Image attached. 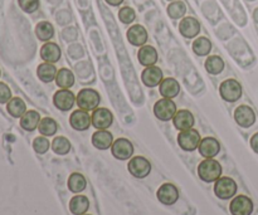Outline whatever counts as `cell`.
Listing matches in <instances>:
<instances>
[{"label":"cell","mask_w":258,"mask_h":215,"mask_svg":"<svg viewBox=\"0 0 258 215\" xmlns=\"http://www.w3.org/2000/svg\"><path fill=\"white\" fill-rule=\"evenodd\" d=\"M118 17H120V20L125 24H128V23H133L135 20V12L131 8H122L118 13Z\"/></svg>","instance_id":"obj_37"},{"label":"cell","mask_w":258,"mask_h":215,"mask_svg":"<svg viewBox=\"0 0 258 215\" xmlns=\"http://www.w3.org/2000/svg\"><path fill=\"white\" fill-rule=\"evenodd\" d=\"M139 60L143 65H154L158 60V52L155 50V48L151 47V45H144L140 50H139L138 54Z\"/></svg>","instance_id":"obj_23"},{"label":"cell","mask_w":258,"mask_h":215,"mask_svg":"<svg viewBox=\"0 0 258 215\" xmlns=\"http://www.w3.org/2000/svg\"><path fill=\"white\" fill-rule=\"evenodd\" d=\"M237 193V184L233 179L227 178H219L216 181V185H214V194L218 196L222 200H228V199L233 198Z\"/></svg>","instance_id":"obj_2"},{"label":"cell","mask_w":258,"mask_h":215,"mask_svg":"<svg viewBox=\"0 0 258 215\" xmlns=\"http://www.w3.org/2000/svg\"><path fill=\"white\" fill-rule=\"evenodd\" d=\"M38 77L40 81L48 83L52 82L55 77H57V68L52 64V63H43L38 67Z\"/></svg>","instance_id":"obj_26"},{"label":"cell","mask_w":258,"mask_h":215,"mask_svg":"<svg viewBox=\"0 0 258 215\" xmlns=\"http://www.w3.org/2000/svg\"><path fill=\"white\" fill-rule=\"evenodd\" d=\"M75 95L68 90H60L53 97L54 106L60 111H68L75 105Z\"/></svg>","instance_id":"obj_14"},{"label":"cell","mask_w":258,"mask_h":215,"mask_svg":"<svg viewBox=\"0 0 258 215\" xmlns=\"http://www.w3.org/2000/svg\"><path fill=\"white\" fill-rule=\"evenodd\" d=\"M85 215H90V214H85Z\"/></svg>","instance_id":"obj_44"},{"label":"cell","mask_w":258,"mask_h":215,"mask_svg":"<svg viewBox=\"0 0 258 215\" xmlns=\"http://www.w3.org/2000/svg\"><path fill=\"white\" fill-rule=\"evenodd\" d=\"M40 116L35 111H28L22 116L20 120V126L27 131H34L39 126Z\"/></svg>","instance_id":"obj_25"},{"label":"cell","mask_w":258,"mask_h":215,"mask_svg":"<svg viewBox=\"0 0 258 215\" xmlns=\"http://www.w3.org/2000/svg\"><path fill=\"white\" fill-rule=\"evenodd\" d=\"M12 100V92L5 83H0V103H8Z\"/></svg>","instance_id":"obj_39"},{"label":"cell","mask_w":258,"mask_h":215,"mask_svg":"<svg viewBox=\"0 0 258 215\" xmlns=\"http://www.w3.org/2000/svg\"><path fill=\"white\" fill-rule=\"evenodd\" d=\"M70 123L75 130L77 131H85L90 127L92 123V117H90L87 111L85 110H77L71 115Z\"/></svg>","instance_id":"obj_13"},{"label":"cell","mask_w":258,"mask_h":215,"mask_svg":"<svg viewBox=\"0 0 258 215\" xmlns=\"http://www.w3.org/2000/svg\"><path fill=\"white\" fill-rule=\"evenodd\" d=\"M180 92V86L174 78H166L160 83V93L165 98H174Z\"/></svg>","instance_id":"obj_24"},{"label":"cell","mask_w":258,"mask_h":215,"mask_svg":"<svg viewBox=\"0 0 258 215\" xmlns=\"http://www.w3.org/2000/svg\"><path fill=\"white\" fill-rule=\"evenodd\" d=\"M212 49V43L207 38L201 37L193 43V50L198 55H207Z\"/></svg>","instance_id":"obj_34"},{"label":"cell","mask_w":258,"mask_h":215,"mask_svg":"<svg viewBox=\"0 0 258 215\" xmlns=\"http://www.w3.org/2000/svg\"><path fill=\"white\" fill-rule=\"evenodd\" d=\"M52 149L55 154H58V155H66V154L70 153L71 144L67 138L63 137V136H59V137H55L54 140H53Z\"/></svg>","instance_id":"obj_33"},{"label":"cell","mask_w":258,"mask_h":215,"mask_svg":"<svg viewBox=\"0 0 258 215\" xmlns=\"http://www.w3.org/2000/svg\"><path fill=\"white\" fill-rule=\"evenodd\" d=\"M251 148L253 149L254 153L258 154V132L256 133V135L252 136V138H251Z\"/></svg>","instance_id":"obj_40"},{"label":"cell","mask_w":258,"mask_h":215,"mask_svg":"<svg viewBox=\"0 0 258 215\" xmlns=\"http://www.w3.org/2000/svg\"><path fill=\"white\" fill-rule=\"evenodd\" d=\"M38 128H39V132L42 133L43 136H53L57 132L58 126L57 122H55L53 118L45 117L43 118V120H40Z\"/></svg>","instance_id":"obj_31"},{"label":"cell","mask_w":258,"mask_h":215,"mask_svg":"<svg viewBox=\"0 0 258 215\" xmlns=\"http://www.w3.org/2000/svg\"><path fill=\"white\" fill-rule=\"evenodd\" d=\"M156 196L164 205H173L179 199V190L174 184L166 183L159 188Z\"/></svg>","instance_id":"obj_10"},{"label":"cell","mask_w":258,"mask_h":215,"mask_svg":"<svg viewBox=\"0 0 258 215\" xmlns=\"http://www.w3.org/2000/svg\"><path fill=\"white\" fill-rule=\"evenodd\" d=\"M106 2H107L110 5H113V7H116V5H120L121 3L123 2V0H106Z\"/></svg>","instance_id":"obj_41"},{"label":"cell","mask_w":258,"mask_h":215,"mask_svg":"<svg viewBox=\"0 0 258 215\" xmlns=\"http://www.w3.org/2000/svg\"><path fill=\"white\" fill-rule=\"evenodd\" d=\"M0 76H2V72H0Z\"/></svg>","instance_id":"obj_43"},{"label":"cell","mask_w":258,"mask_h":215,"mask_svg":"<svg viewBox=\"0 0 258 215\" xmlns=\"http://www.w3.org/2000/svg\"><path fill=\"white\" fill-rule=\"evenodd\" d=\"M112 113L107 108H96L92 113V125L97 130H106L112 125Z\"/></svg>","instance_id":"obj_11"},{"label":"cell","mask_w":258,"mask_h":215,"mask_svg":"<svg viewBox=\"0 0 258 215\" xmlns=\"http://www.w3.org/2000/svg\"><path fill=\"white\" fill-rule=\"evenodd\" d=\"M229 210L232 215H251L253 211V203L246 195H238L231 201Z\"/></svg>","instance_id":"obj_8"},{"label":"cell","mask_w":258,"mask_h":215,"mask_svg":"<svg viewBox=\"0 0 258 215\" xmlns=\"http://www.w3.org/2000/svg\"><path fill=\"white\" fill-rule=\"evenodd\" d=\"M254 20L258 23V9H256V12H254Z\"/></svg>","instance_id":"obj_42"},{"label":"cell","mask_w":258,"mask_h":215,"mask_svg":"<svg viewBox=\"0 0 258 215\" xmlns=\"http://www.w3.org/2000/svg\"><path fill=\"white\" fill-rule=\"evenodd\" d=\"M154 113L156 117L161 121H170L174 118L176 113L175 103L171 101V98H163L158 101L154 106Z\"/></svg>","instance_id":"obj_5"},{"label":"cell","mask_w":258,"mask_h":215,"mask_svg":"<svg viewBox=\"0 0 258 215\" xmlns=\"http://www.w3.org/2000/svg\"><path fill=\"white\" fill-rule=\"evenodd\" d=\"M19 5L25 13H33L39 7V0H19Z\"/></svg>","instance_id":"obj_38"},{"label":"cell","mask_w":258,"mask_h":215,"mask_svg":"<svg viewBox=\"0 0 258 215\" xmlns=\"http://www.w3.org/2000/svg\"><path fill=\"white\" fill-rule=\"evenodd\" d=\"M185 4L183 2H175L171 3L168 7V14L170 15L173 19H178V18H181L184 14H185Z\"/></svg>","instance_id":"obj_35"},{"label":"cell","mask_w":258,"mask_h":215,"mask_svg":"<svg viewBox=\"0 0 258 215\" xmlns=\"http://www.w3.org/2000/svg\"><path fill=\"white\" fill-rule=\"evenodd\" d=\"M90 208V201L87 196L76 195L70 201V210L73 215H85Z\"/></svg>","instance_id":"obj_22"},{"label":"cell","mask_w":258,"mask_h":215,"mask_svg":"<svg viewBox=\"0 0 258 215\" xmlns=\"http://www.w3.org/2000/svg\"><path fill=\"white\" fill-rule=\"evenodd\" d=\"M127 169L133 176L138 179H144L150 174L151 164L148 159L143 158V156H136V158L131 159Z\"/></svg>","instance_id":"obj_4"},{"label":"cell","mask_w":258,"mask_h":215,"mask_svg":"<svg viewBox=\"0 0 258 215\" xmlns=\"http://www.w3.org/2000/svg\"><path fill=\"white\" fill-rule=\"evenodd\" d=\"M87 186V181H86L85 176L80 173H73L72 175L68 179V189H70L72 193L80 194L81 191H83Z\"/></svg>","instance_id":"obj_27"},{"label":"cell","mask_w":258,"mask_h":215,"mask_svg":"<svg viewBox=\"0 0 258 215\" xmlns=\"http://www.w3.org/2000/svg\"><path fill=\"white\" fill-rule=\"evenodd\" d=\"M199 153L203 158L213 159L221 151V144L213 137H206L199 144Z\"/></svg>","instance_id":"obj_15"},{"label":"cell","mask_w":258,"mask_h":215,"mask_svg":"<svg viewBox=\"0 0 258 215\" xmlns=\"http://www.w3.org/2000/svg\"><path fill=\"white\" fill-rule=\"evenodd\" d=\"M35 33H37V37L40 40L45 42V40H49L54 35V29H53V25L50 23L42 22L35 28Z\"/></svg>","instance_id":"obj_32"},{"label":"cell","mask_w":258,"mask_h":215,"mask_svg":"<svg viewBox=\"0 0 258 215\" xmlns=\"http://www.w3.org/2000/svg\"><path fill=\"white\" fill-rule=\"evenodd\" d=\"M101 97L96 91L90 90V88H85L81 91L77 96V105L81 110L85 111H92L97 108L100 105Z\"/></svg>","instance_id":"obj_3"},{"label":"cell","mask_w":258,"mask_h":215,"mask_svg":"<svg viewBox=\"0 0 258 215\" xmlns=\"http://www.w3.org/2000/svg\"><path fill=\"white\" fill-rule=\"evenodd\" d=\"M111 151L117 160H128L134 154V146L127 138H118L112 144Z\"/></svg>","instance_id":"obj_9"},{"label":"cell","mask_w":258,"mask_h":215,"mask_svg":"<svg viewBox=\"0 0 258 215\" xmlns=\"http://www.w3.org/2000/svg\"><path fill=\"white\" fill-rule=\"evenodd\" d=\"M141 80H143V82L148 87H156V86L163 82V72H161V69L159 67L150 65V67H148L143 72Z\"/></svg>","instance_id":"obj_16"},{"label":"cell","mask_w":258,"mask_h":215,"mask_svg":"<svg viewBox=\"0 0 258 215\" xmlns=\"http://www.w3.org/2000/svg\"><path fill=\"white\" fill-rule=\"evenodd\" d=\"M55 82H57L58 87L63 88V90H67V88L72 87L75 85V76L67 68H62L59 69V72L57 73V77H55Z\"/></svg>","instance_id":"obj_28"},{"label":"cell","mask_w":258,"mask_h":215,"mask_svg":"<svg viewBox=\"0 0 258 215\" xmlns=\"http://www.w3.org/2000/svg\"><path fill=\"white\" fill-rule=\"evenodd\" d=\"M40 57L47 63H55L60 58V49L55 43H45L40 49Z\"/></svg>","instance_id":"obj_20"},{"label":"cell","mask_w":258,"mask_h":215,"mask_svg":"<svg viewBox=\"0 0 258 215\" xmlns=\"http://www.w3.org/2000/svg\"><path fill=\"white\" fill-rule=\"evenodd\" d=\"M224 62L221 57L218 55H211L206 62V69L208 70L211 75H219L223 70Z\"/></svg>","instance_id":"obj_30"},{"label":"cell","mask_w":258,"mask_h":215,"mask_svg":"<svg viewBox=\"0 0 258 215\" xmlns=\"http://www.w3.org/2000/svg\"><path fill=\"white\" fill-rule=\"evenodd\" d=\"M127 39L134 45H144L148 40V33L141 25H134L127 30Z\"/></svg>","instance_id":"obj_21"},{"label":"cell","mask_w":258,"mask_h":215,"mask_svg":"<svg viewBox=\"0 0 258 215\" xmlns=\"http://www.w3.org/2000/svg\"><path fill=\"white\" fill-rule=\"evenodd\" d=\"M174 125L179 131L190 130L194 125V116L186 110L179 111L174 116Z\"/></svg>","instance_id":"obj_18"},{"label":"cell","mask_w":258,"mask_h":215,"mask_svg":"<svg viewBox=\"0 0 258 215\" xmlns=\"http://www.w3.org/2000/svg\"><path fill=\"white\" fill-rule=\"evenodd\" d=\"M33 148H34L35 153L38 154H45L49 150V141L45 137H37L33 142Z\"/></svg>","instance_id":"obj_36"},{"label":"cell","mask_w":258,"mask_h":215,"mask_svg":"<svg viewBox=\"0 0 258 215\" xmlns=\"http://www.w3.org/2000/svg\"><path fill=\"white\" fill-rule=\"evenodd\" d=\"M198 175L206 183L217 181L222 175V166L213 159H206L198 166Z\"/></svg>","instance_id":"obj_1"},{"label":"cell","mask_w":258,"mask_h":215,"mask_svg":"<svg viewBox=\"0 0 258 215\" xmlns=\"http://www.w3.org/2000/svg\"><path fill=\"white\" fill-rule=\"evenodd\" d=\"M234 120L242 127H251L256 121V115L253 110L248 106H239L234 112Z\"/></svg>","instance_id":"obj_12"},{"label":"cell","mask_w":258,"mask_h":215,"mask_svg":"<svg viewBox=\"0 0 258 215\" xmlns=\"http://www.w3.org/2000/svg\"><path fill=\"white\" fill-rule=\"evenodd\" d=\"M8 112L13 116V117H22L25 112H27V106H25L24 101L19 97L12 98L8 102Z\"/></svg>","instance_id":"obj_29"},{"label":"cell","mask_w":258,"mask_h":215,"mask_svg":"<svg viewBox=\"0 0 258 215\" xmlns=\"http://www.w3.org/2000/svg\"><path fill=\"white\" fill-rule=\"evenodd\" d=\"M219 92L227 102H236L242 96V87L236 80H227L221 85Z\"/></svg>","instance_id":"obj_7"},{"label":"cell","mask_w":258,"mask_h":215,"mask_svg":"<svg viewBox=\"0 0 258 215\" xmlns=\"http://www.w3.org/2000/svg\"><path fill=\"white\" fill-rule=\"evenodd\" d=\"M201 135L197 130H185L181 131L178 136V144L184 151H194L199 148L201 144Z\"/></svg>","instance_id":"obj_6"},{"label":"cell","mask_w":258,"mask_h":215,"mask_svg":"<svg viewBox=\"0 0 258 215\" xmlns=\"http://www.w3.org/2000/svg\"><path fill=\"white\" fill-rule=\"evenodd\" d=\"M92 144L98 150H107V149H110L112 146L113 137L108 131L100 130L93 133Z\"/></svg>","instance_id":"obj_19"},{"label":"cell","mask_w":258,"mask_h":215,"mask_svg":"<svg viewBox=\"0 0 258 215\" xmlns=\"http://www.w3.org/2000/svg\"><path fill=\"white\" fill-rule=\"evenodd\" d=\"M179 29H180V33L185 38H194L201 32V24H199V22L196 18L189 17L181 20Z\"/></svg>","instance_id":"obj_17"}]
</instances>
